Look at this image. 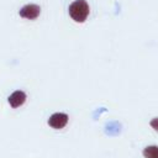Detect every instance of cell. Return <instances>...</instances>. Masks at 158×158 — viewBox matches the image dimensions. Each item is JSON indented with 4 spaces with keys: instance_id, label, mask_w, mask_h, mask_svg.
I'll return each instance as SVG.
<instances>
[{
    "instance_id": "6da1fadb",
    "label": "cell",
    "mask_w": 158,
    "mask_h": 158,
    "mask_svg": "<svg viewBox=\"0 0 158 158\" xmlns=\"http://www.w3.org/2000/svg\"><path fill=\"white\" fill-rule=\"evenodd\" d=\"M89 5L85 0H75L73 1L69 7H68V12H69V16L72 20H74L75 22H84L88 16H89Z\"/></svg>"
},
{
    "instance_id": "7a4b0ae2",
    "label": "cell",
    "mask_w": 158,
    "mask_h": 158,
    "mask_svg": "<svg viewBox=\"0 0 158 158\" xmlns=\"http://www.w3.org/2000/svg\"><path fill=\"white\" fill-rule=\"evenodd\" d=\"M41 14V7L37 4H27L22 6L19 11L20 17L27 19V20H36Z\"/></svg>"
},
{
    "instance_id": "3957f363",
    "label": "cell",
    "mask_w": 158,
    "mask_h": 158,
    "mask_svg": "<svg viewBox=\"0 0 158 158\" xmlns=\"http://www.w3.org/2000/svg\"><path fill=\"white\" fill-rule=\"evenodd\" d=\"M69 121V116L64 112H56L49 116L48 118V126L54 128V130H60L67 126Z\"/></svg>"
},
{
    "instance_id": "277c9868",
    "label": "cell",
    "mask_w": 158,
    "mask_h": 158,
    "mask_svg": "<svg viewBox=\"0 0 158 158\" xmlns=\"http://www.w3.org/2000/svg\"><path fill=\"white\" fill-rule=\"evenodd\" d=\"M26 98H27V95H26L25 91L17 90V91H14V93L7 98V101H9L10 106H11L12 109H17V107H20L21 105L25 104Z\"/></svg>"
},
{
    "instance_id": "5b68a950",
    "label": "cell",
    "mask_w": 158,
    "mask_h": 158,
    "mask_svg": "<svg viewBox=\"0 0 158 158\" xmlns=\"http://www.w3.org/2000/svg\"><path fill=\"white\" fill-rule=\"evenodd\" d=\"M144 158H158V146H147L143 149Z\"/></svg>"
},
{
    "instance_id": "8992f818",
    "label": "cell",
    "mask_w": 158,
    "mask_h": 158,
    "mask_svg": "<svg viewBox=\"0 0 158 158\" xmlns=\"http://www.w3.org/2000/svg\"><path fill=\"white\" fill-rule=\"evenodd\" d=\"M149 125H151V127H152L153 130H156V131L158 132V117L152 118V120L149 121Z\"/></svg>"
}]
</instances>
